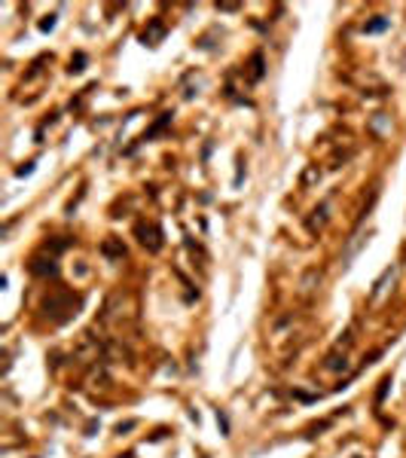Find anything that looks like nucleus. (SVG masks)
Instances as JSON below:
<instances>
[{
    "label": "nucleus",
    "instance_id": "f257e3e1",
    "mask_svg": "<svg viewBox=\"0 0 406 458\" xmlns=\"http://www.w3.org/2000/svg\"><path fill=\"white\" fill-rule=\"evenodd\" d=\"M76 306H80V296H73V293H67V290H58L55 296L46 302V315L61 324V321H67L70 315H76V312H73Z\"/></svg>",
    "mask_w": 406,
    "mask_h": 458
},
{
    "label": "nucleus",
    "instance_id": "f03ea898",
    "mask_svg": "<svg viewBox=\"0 0 406 458\" xmlns=\"http://www.w3.org/2000/svg\"><path fill=\"white\" fill-rule=\"evenodd\" d=\"M138 235H141V244L144 247H150V251H159L162 247V232H159V226H147V223H138Z\"/></svg>",
    "mask_w": 406,
    "mask_h": 458
},
{
    "label": "nucleus",
    "instance_id": "7ed1b4c3",
    "mask_svg": "<svg viewBox=\"0 0 406 458\" xmlns=\"http://www.w3.org/2000/svg\"><path fill=\"white\" fill-rule=\"evenodd\" d=\"M162 37H165V25H162V22H150V28L141 34V40H144L147 46H156Z\"/></svg>",
    "mask_w": 406,
    "mask_h": 458
},
{
    "label": "nucleus",
    "instance_id": "20e7f679",
    "mask_svg": "<svg viewBox=\"0 0 406 458\" xmlns=\"http://www.w3.org/2000/svg\"><path fill=\"white\" fill-rule=\"evenodd\" d=\"M168 125H171V113H162L153 125H150V128H147V131H144V138H141V141H153V138H156V135H162Z\"/></svg>",
    "mask_w": 406,
    "mask_h": 458
},
{
    "label": "nucleus",
    "instance_id": "39448f33",
    "mask_svg": "<svg viewBox=\"0 0 406 458\" xmlns=\"http://www.w3.org/2000/svg\"><path fill=\"white\" fill-rule=\"evenodd\" d=\"M31 272L34 275H55V260H43V257H34L31 260Z\"/></svg>",
    "mask_w": 406,
    "mask_h": 458
},
{
    "label": "nucleus",
    "instance_id": "423d86ee",
    "mask_svg": "<svg viewBox=\"0 0 406 458\" xmlns=\"http://www.w3.org/2000/svg\"><path fill=\"white\" fill-rule=\"evenodd\" d=\"M101 251H104L107 257H125V247H122V244H119L116 238H107V241L101 244Z\"/></svg>",
    "mask_w": 406,
    "mask_h": 458
},
{
    "label": "nucleus",
    "instance_id": "0eeeda50",
    "mask_svg": "<svg viewBox=\"0 0 406 458\" xmlns=\"http://www.w3.org/2000/svg\"><path fill=\"white\" fill-rule=\"evenodd\" d=\"M385 28H388V18H382V15L363 25V31H366V34H379V31H385Z\"/></svg>",
    "mask_w": 406,
    "mask_h": 458
},
{
    "label": "nucleus",
    "instance_id": "6e6552de",
    "mask_svg": "<svg viewBox=\"0 0 406 458\" xmlns=\"http://www.w3.org/2000/svg\"><path fill=\"white\" fill-rule=\"evenodd\" d=\"M250 67H254V70H250V77H254V80H260V77H263V55H260V52L250 58Z\"/></svg>",
    "mask_w": 406,
    "mask_h": 458
},
{
    "label": "nucleus",
    "instance_id": "1a4fd4ad",
    "mask_svg": "<svg viewBox=\"0 0 406 458\" xmlns=\"http://www.w3.org/2000/svg\"><path fill=\"white\" fill-rule=\"evenodd\" d=\"M388 388H391V376H385L382 382H379V394H376V403L385 400V394H388Z\"/></svg>",
    "mask_w": 406,
    "mask_h": 458
},
{
    "label": "nucleus",
    "instance_id": "9d476101",
    "mask_svg": "<svg viewBox=\"0 0 406 458\" xmlns=\"http://www.w3.org/2000/svg\"><path fill=\"white\" fill-rule=\"evenodd\" d=\"M83 64H86V55H83V52H80L76 58H70V70H73V73H80V70H83Z\"/></svg>",
    "mask_w": 406,
    "mask_h": 458
},
{
    "label": "nucleus",
    "instance_id": "9b49d317",
    "mask_svg": "<svg viewBox=\"0 0 406 458\" xmlns=\"http://www.w3.org/2000/svg\"><path fill=\"white\" fill-rule=\"evenodd\" d=\"M55 28V15H46L43 22H40V31H52Z\"/></svg>",
    "mask_w": 406,
    "mask_h": 458
}]
</instances>
